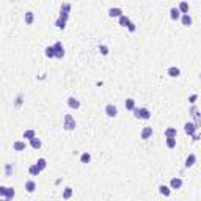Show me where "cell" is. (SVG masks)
Wrapping results in <instances>:
<instances>
[{
  "label": "cell",
  "mask_w": 201,
  "mask_h": 201,
  "mask_svg": "<svg viewBox=\"0 0 201 201\" xmlns=\"http://www.w3.org/2000/svg\"><path fill=\"white\" fill-rule=\"evenodd\" d=\"M134 116L138 118V120H149L151 118V112L148 110L146 107H141V108H134Z\"/></svg>",
  "instance_id": "obj_1"
},
{
  "label": "cell",
  "mask_w": 201,
  "mask_h": 201,
  "mask_svg": "<svg viewBox=\"0 0 201 201\" xmlns=\"http://www.w3.org/2000/svg\"><path fill=\"white\" fill-rule=\"evenodd\" d=\"M76 126H77V123H76L74 118H72V115L66 113L65 118H63V127H65L66 131H74Z\"/></svg>",
  "instance_id": "obj_2"
},
{
  "label": "cell",
  "mask_w": 201,
  "mask_h": 201,
  "mask_svg": "<svg viewBox=\"0 0 201 201\" xmlns=\"http://www.w3.org/2000/svg\"><path fill=\"white\" fill-rule=\"evenodd\" d=\"M53 47V53H55V58L61 60L63 57H65V47H63V44L61 43H55L52 46Z\"/></svg>",
  "instance_id": "obj_3"
},
{
  "label": "cell",
  "mask_w": 201,
  "mask_h": 201,
  "mask_svg": "<svg viewBox=\"0 0 201 201\" xmlns=\"http://www.w3.org/2000/svg\"><path fill=\"white\" fill-rule=\"evenodd\" d=\"M69 11H71V3H63L61 5V10H60V19L66 21L69 19Z\"/></svg>",
  "instance_id": "obj_4"
},
{
  "label": "cell",
  "mask_w": 201,
  "mask_h": 201,
  "mask_svg": "<svg viewBox=\"0 0 201 201\" xmlns=\"http://www.w3.org/2000/svg\"><path fill=\"white\" fill-rule=\"evenodd\" d=\"M104 112H105V115H107L108 118H115V116L118 115V107L113 105V104H107Z\"/></svg>",
  "instance_id": "obj_5"
},
{
  "label": "cell",
  "mask_w": 201,
  "mask_h": 201,
  "mask_svg": "<svg viewBox=\"0 0 201 201\" xmlns=\"http://www.w3.org/2000/svg\"><path fill=\"white\" fill-rule=\"evenodd\" d=\"M196 131H198V126H195V123H186L184 124V132L187 135H193V134H196Z\"/></svg>",
  "instance_id": "obj_6"
},
{
  "label": "cell",
  "mask_w": 201,
  "mask_h": 201,
  "mask_svg": "<svg viewBox=\"0 0 201 201\" xmlns=\"http://www.w3.org/2000/svg\"><path fill=\"white\" fill-rule=\"evenodd\" d=\"M68 105L72 108V110H77V108H80V101L76 96H69L68 97Z\"/></svg>",
  "instance_id": "obj_7"
},
{
  "label": "cell",
  "mask_w": 201,
  "mask_h": 201,
  "mask_svg": "<svg viewBox=\"0 0 201 201\" xmlns=\"http://www.w3.org/2000/svg\"><path fill=\"white\" fill-rule=\"evenodd\" d=\"M152 132H154L152 127L151 126H146V127H143V129H141V134L140 135H141L143 140H149L151 137H152Z\"/></svg>",
  "instance_id": "obj_8"
},
{
  "label": "cell",
  "mask_w": 201,
  "mask_h": 201,
  "mask_svg": "<svg viewBox=\"0 0 201 201\" xmlns=\"http://www.w3.org/2000/svg\"><path fill=\"white\" fill-rule=\"evenodd\" d=\"M108 16L110 17H120V16H123V10L120 6H113V8L108 10Z\"/></svg>",
  "instance_id": "obj_9"
},
{
  "label": "cell",
  "mask_w": 201,
  "mask_h": 201,
  "mask_svg": "<svg viewBox=\"0 0 201 201\" xmlns=\"http://www.w3.org/2000/svg\"><path fill=\"white\" fill-rule=\"evenodd\" d=\"M182 187V179L181 178H173L171 181H170V189H181Z\"/></svg>",
  "instance_id": "obj_10"
},
{
  "label": "cell",
  "mask_w": 201,
  "mask_h": 201,
  "mask_svg": "<svg viewBox=\"0 0 201 201\" xmlns=\"http://www.w3.org/2000/svg\"><path fill=\"white\" fill-rule=\"evenodd\" d=\"M24 21H25L27 25H32L33 21H35V13H33V11H27L25 16H24Z\"/></svg>",
  "instance_id": "obj_11"
},
{
  "label": "cell",
  "mask_w": 201,
  "mask_h": 201,
  "mask_svg": "<svg viewBox=\"0 0 201 201\" xmlns=\"http://www.w3.org/2000/svg\"><path fill=\"white\" fill-rule=\"evenodd\" d=\"M168 76L170 77H179L181 76V69L178 68V66H171V68H168Z\"/></svg>",
  "instance_id": "obj_12"
},
{
  "label": "cell",
  "mask_w": 201,
  "mask_h": 201,
  "mask_svg": "<svg viewBox=\"0 0 201 201\" xmlns=\"http://www.w3.org/2000/svg\"><path fill=\"white\" fill-rule=\"evenodd\" d=\"M178 135V131L175 129V127H167L165 129V137L167 138H176Z\"/></svg>",
  "instance_id": "obj_13"
},
{
  "label": "cell",
  "mask_w": 201,
  "mask_h": 201,
  "mask_svg": "<svg viewBox=\"0 0 201 201\" xmlns=\"http://www.w3.org/2000/svg\"><path fill=\"white\" fill-rule=\"evenodd\" d=\"M25 190L29 192V193H33V192L36 190V182L35 181H27L25 182Z\"/></svg>",
  "instance_id": "obj_14"
},
{
  "label": "cell",
  "mask_w": 201,
  "mask_h": 201,
  "mask_svg": "<svg viewBox=\"0 0 201 201\" xmlns=\"http://www.w3.org/2000/svg\"><path fill=\"white\" fill-rule=\"evenodd\" d=\"M170 16H171V19H173V21H178L179 17H181V13H179V10H178L176 6L170 8Z\"/></svg>",
  "instance_id": "obj_15"
},
{
  "label": "cell",
  "mask_w": 201,
  "mask_h": 201,
  "mask_svg": "<svg viewBox=\"0 0 201 201\" xmlns=\"http://www.w3.org/2000/svg\"><path fill=\"white\" fill-rule=\"evenodd\" d=\"M195 162H196V156H195V154H190V156L186 159V167H187V168L193 167V165H195Z\"/></svg>",
  "instance_id": "obj_16"
},
{
  "label": "cell",
  "mask_w": 201,
  "mask_h": 201,
  "mask_svg": "<svg viewBox=\"0 0 201 201\" xmlns=\"http://www.w3.org/2000/svg\"><path fill=\"white\" fill-rule=\"evenodd\" d=\"M30 145H32V148H35V149H39L41 146H43V141H41V138H38V137H35V138H32V140H30Z\"/></svg>",
  "instance_id": "obj_17"
},
{
  "label": "cell",
  "mask_w": 201,
  "mask_h": 201,
  "mask_svg": "<svg viewBox=\"0 0 201 201\" xmlns=\"http://www.w3.org/2000/svg\"><path fill=\"white\" fill-rule=\"evenodd\" d=\"M25 141H21V140H17V141H14L13 143V148H14V151H24L25 149Z\"/></svg>",
  "instance_id": "obj_18"
},
{
  "label": "cell",
  "mask_w": 201,
  "mask_h": 201,
  "mask_svg": "<svg viewBox=\"0 0 201 201\" xmlns=\"http://www.w3.org/2000/svg\"><path fill=\"white\" fill-rule=\"evenodd\" d=\"M159 192H160V195H163V196H170V193H171V189L168 187V186H159Z\"/></svg>",
  "instance_id": "obj_19"
},
{
  "label": "cell",
  "mask_w": 201,
  "mask_h": 201,
  "mask_svg": "<svg viewBox=\"0 0 201 201\" xmlns=\"http://www.w3.org/2000/svg\"><path fill=\"white\" fill-rule=\"evenodd\" d=\"M35 165H36V167H38V168H39V170L43 171V170H44L46 167H47V160H46L44 157H39L38 160H36V163H35Z\"/></svg>",
  "instance_id": "obj_20"
},
{
  "label": "cell",
  "mask_w": 201,
  "mask_h": 201,
  "mask_svg": "<svg viewBox=\"0 0 201 201\" xmlns=\"http://www.w3.org/2000/svg\"><path fill=\"white\" fill-rule=\"evenodd\" d=\"M181 19H182V24L184 25H192V16L189 14V13H186V14H181Z\"/></svg>",
  "instance_id": "obj_21"
},
{
  "label": "cell",
  "mask_w": 201,
  "mask_h": 201,
  "mask_svg": "<svg viewBox=\"0 0 201 201\" xmlns=\"http://www.w3.org/2000/svg\"><path fill=\"white\" fill-rule=\"evenodd\" d=\"M120 19V25H123V27H127L131 24V19H129V16H126V14H123V16H120L118 17Z\"/></svg>",
  "instance_id": "obj_22"
},
{
  "label": "cell",
  "mask_w": 201,
  "mask_h": 201,
  "mask_svg": "<svg viewBox=\"0 0 201 201\" xmlns=\"http://www.w3.org/2000/svg\"><path fill=\"white\" fill-rule=\"evenodd\" d=\"M16 195V190L13 187H6V193H5V199H13Z\"/></svg>",
  "instance_id": "obj_23"
},
{
  "label": "cell",
  "mask_w": 201,
  "mask_h": 201,
  "mask_svg": "<svg viewBox=\"0 0 201 201\" xmlns=\"http://www.w3.org/2000/svg\"><path fill=\"white\" fill-rule=\"evenodd\" d=\"M124 105H126V110H131L132 112L134 108H135V101L132 97H129V99H126V104Z\"/></svg>",
  "instance_id": "obj_24"
},
{
  "label": "cell",
  "mask_w": 201,
  "mask_h": 201,
  "mask_svg": "<svg viewBox=\"0 0 201 201\" xmlns=\"http://www.w3.org/2000/svg\"><path fill=\"white\" fill-rule=\"evenodd\" d=\"M178 10H179V13H182V14L189 13V3H187V2H181L179 6H178Z\"/></svg>",
  "instance_id": "obj_25"
},
{
  "label": "cell",
  "mask_w": 201,
  "mask_h": 201,
  "mask_svg": "<svg viewBox=\"0 0 201 201\" xmlns=\"http://www.w3.org/2000/svg\"><path fill=\"white\" fill-rule=\"evenodd\" d=\"M29 173H30L32 176H38L39 173H41V170H39V168L33 163V165H30V167H29Z\"/></svg>",
  "instance_id": "obj_26"
},
{
  "label": "cell",
  "mask_w": 201,
  "mask_h": 201,
  "mask_svg": "<svg viewBox=\"0 0 201 201\" xmlns=\"http://www.w3.org/2000/svg\"><path fill=\"white\" fill-rule=\"evenodd\" d=\"M192 115L195 116V126L199 127V116H198V107H196V105L192 107Z\"/></svg>",
  "instance_id": "obj_27"
},
{
  "label": "cell",
  "mask_w": 201,
  "mask_h": 201,
  "mask_svg": "<svg viewBox=\"0 0 201 201\" xmlns=\"http://www.w3.org/2000/svg\"><path fill=\"white\" fill-rule=\"evenodd\" d=\"M44 53H46V57H47V58H55V53H53V47H52V46H47L46 50H44Z\"/></svg>",
  "instance_id": "obj_28"
},
{
  "label": "cell",
  "mask_w": 201,
  "mask_h": 201,
  "mask_svg": "<svg viewBox=\"0 0 201 201\" xmlns=\"http://www.w3.org/2000/svg\"><path fill=\"white\" fill-rule=\"evenodd\" d=\"M80 162H82V163H90V162H91V154H90V152H83V154L80 156Z\"/></svg>",
  "instance_id": "obj_29"
},
{
  "label": "cell",
  "mask_w": 201,
  "mask_h": 201,
  "mask_svg": "<svg viewBox=\"0 0 201 201\" xmlns=\"http://www.w3.org/2000/svg\"><path fill=\"white\" fill-rule=\"evenodd\" d=\"M35 137H36V134H35L33 129H29V131L24 132V138H27V140H32V138H35Z\"/></svg>",
  "instance_id": "obj_30"
},
{
  "label": "cell",
  "mask_w": 201,
  "mask_h": 201,
  "mask_svg": "<svg viewBox=\"0 0 201 201\" xmlns=\"http://www.w3.org/2000/svg\"><path fill=\"white\" fill-rule=\"evenodd\" d=\"M71 196H72V189L66 187L65 190H63V199H69Z\"/></svg>",
  "instance_id": "obj_31"
},
{
  "label": "cell",
  "mask_w": 201,
  "mask_h": 201,
  "mask_svg": "<svg viewBox=\"0 0 201 201\" xmlns=\"http://www.w3.org/2000/svg\"><path fill=\"white\" fill-rule=\"evenodd\" d=\"M55 25H57V29L63 30V29L66 27V21H63V19H60V17H58V19L55 21Z\"/></svg>",
  "instance_id": "obj_32"
},
{
  "label": "cell",
  "mask_w": 201,
  "mask_h": 201,
  "mask_svg": "<svg viewBox=\"0 0 201 201\" xmlns=\"http://www.w3.org/2000/svg\"><path fill=\"white\" fill-rule=\"evenodd\" d=\"M99 50H101V53H102V55H108V47L105 44H101L99 46Z\"/></svg>",
  "instance_id": "obj_33"
},
{
  "label": "cell",
  "mask_w": 201,
  "mask_h": 201,
  "mask_svg": "<svg viewBox=\"0 0 201 201\" xmlns=\"http://www.w3.org/2000/svg\"><path fill=\"white\" fill-rule=\"evenodd\" d=\"M167 146L168 148H175L176 146V138H167Z\"/></svg>",
  "instance_id": "obj_34"
},
{
  "label": "cell",
  "mask_w": 201,
  "mask_h": 201,
  "mask_svg": "<svg viewBox=\"0 0 201 201\" xmlns=\"http://www.w3.org/2000/svg\"><path fill=\"white\" fill-rule=\"evenodd\" d=\"M196 99H198V94H192V96L189 97V102H192V104H195V102H196Z\"/></svg>",
  "instance_id": "obj_35"
},
{
  "label": "cell",
  "mask_w": 201,
  "mask_h": 201,
  "mask_svg": "<svg viewBox=\"0 0 201 201\" xmlns=\"http://www.w3.org/2000/svg\"><path fill=\"white\" fill-rule=\"evenodd\" d=\"M127 29H129V32H135V29H137V27H135V24L131 21V24L127 25Z\"/></svg>",
  "instance_id": "obj_36"
},
{
  "label": "cell",
  "mask_w": 201,
  "mask_h": 201,
  "mask_svg": "<svg viewBox=\"0 0 201 201\" xmlns=\"http://www.w3.org/2000/svg\"><path fill=\"white\" fill-rule=\"evenodd\" d=\"M5 193H6V187L0 186V196H5Z\"/></svg>",
  "instance_id": "obj_37"
},
{
  "label": "cell",
  "mask_w": 201,
  "mask_h": 201,
  "mask_svg": "<svg viewBox=\"0 0 201 201\" xmlns=\"http://www.w3.org/2000/svg\"><path fill=\"white\" fill-rule=\"evenodd\" d=\"M10 173H11V165H8V167H6V175L10 176Z\"/></svg>",
  "instance_id": "obj_38"
},
{
  "label": "cell",
  "mask_w": 201,
  "mask_h": 201,
  "mask_svg": "<svg viewBox=\"0 0 201 201\" xmlns=\"http://www.w3.org/2000/svg\"><path fill=\"white\" fill-rule=\"evenodd\" d=\"M5 201H11V199H5Z\"/></svg>",
  "instance_id": "obj_39"
},
{
  "label": "cell",
  "mask_w": 201,
  "mask_h": 201,
  "mask_svg": "<svg viewBox=\"0 0 201 201\" xmlns=\"http://www.w3.org/2000/svg\"><path fill=\"white\" fill-rule=\"evenodd\" d=\"M0 201H5V199H0Z\"/></svg>",
  "instance_id": "obj_40"
}]
</instances>
